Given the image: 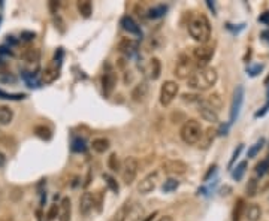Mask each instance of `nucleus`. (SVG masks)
Here are the masks:
<instances>
[{
	"label": "nucleus",
	"instance_id": "obj_1",
	"mask_svg": "<svg viewBox=\"0 0 269 221\" xmlns=\"http://www.w3.org/2000/svg\"><path fill=\"white\" fill-rule=\"evenodd\" d=\"M188 33L193 40H196L201 45H207L211 39V22L208 17L204 14L194 15L188 22Z\"/></svg>",
	"mask_w": 269,
	"mask_h": 221
},
{
	"label": "nucleus",
	"instance_id": "obj_2",
	"mask_svg": "<svg viewBox=\"0 0 269 221\" xmlns=\"http://www.w3.org/2000/svg\"><path fill=\"white\" fill-rule=\"evenodd\" d=\"M217 80H218L217 70L208 66L204 69L194 70V73L188 78V87L198 91H207L217 84Z\"/></svg>",
	"mask_w": 269,
	"mask_h": 221
},
{
	"label": "nucleus",
	"instance_id": "obj_3",
	"mask_svg": "<svg viewBox=\"0 0 269 221\" xmlns=\"http://www.w3.org/2000/svg\"><path fill=\"white\" fill-rule=\"evenodd\" d=\"M202 135H204V129L201 126V122L193 118L184 121V124L181 126V130H180V136L183 142L187 145L199 143V141L202 139Z\"/></svg>",
	"mask_w": 269,
	"mask_h": 221
},
{
	"label": "nucleus",
	"instance_id": "obj_4",
	"mask_svg": "<svg viewBox=\"0 0 269 221\" xmlns=\"http://www.w3.org/2000/svg\"><path fill=\"white\" fill-rule=\"evenodd\" d=\"M194 59L190 57L188 54L183 53L178 57L175 70H174V75L178 80H188L193 73H194V67H196V61H193Z\"/></svg>",
	"mask_w": 269,
	"mask_h": 221
},
{
	"label": "nucleus",
	"instance_id": "obj_5",
	"mask_svg": "<svg viewBox=\"0 0 269 221\" xmlns=\"http://www.w3.org/2000/svg\"><path fill=\"white\" fill-rule=\"evenodd\" d=\"M138 160L135 157H126L121 163V178H123V182L130 185L133 184L135 178H136V174H138Z\"/></svg>",
	"mask_w": 269,
	"mask_h": 221
},
{
	"label": "nucleus",
	"instance_id": "obj_6",
	"mask_svg": "<svg viewBox=\"0 0 269 221\" xmlns=\"http://www.w3.org/2000/svg\"><path fill=\"white\" fill-rule=\"evenodd\" d=\"M178 91H180V87L175 81H165L160 88V105L169 106L174 102Z\"/></svg>",
	"mask_w": 269,
	"mask_h": 221
},
{
	"label": "nucleus",
	"instance_id": "obj_7",
	"mask_svg": "<svg viewBox=\"0 0 269 221\" xmlns=\"http://www.w3.org/2000/svg\"><path fill=\"white\" fill-rule=\"evenodd\" d=\"M214 57V48L208 45H199L193 48V59L196 60V66L199 69L208 67V63Z\"/></svg>",
	"mask_w": 269,
	"mask_h": 221
},
{
	"label": "nucleus",
	"instance_id": "obj_8",
	"mask_svg": "<svg viewBox=\"0 0 269 221\" xmlns=\"http://www.w3.org/2000/svg\"><path fill=\"white\" fill-rule=\"evenodd\" d=\"M162 169L167 175H181L186 174L188 166L183 160H165L162 163Z\"/></svg>",
	"mask_w": 269,
	"mask_h": 221
},
{
	"label": "nucleus",
	"instance_id": "obj_9",
	"mask_svg": "<svg viewBox=\"0 0 269 221\" xmlns=\"http://www.w3.org/2000/svg\"><path fill=\"white\" fill-rule=\"evenodd\" d=\"M242 102H244V87L238 85L233 93V100H232V108H230V122H235L236 118L239 117Z\"/></svg>",
	"mask_w": 269,
	"mask_h": 221
},
{
	"label": "nucleus",
	"instance_id": "obj_10",
	"mask_svg": "<svg viewBox=\"0 0 269 221\" xmlns=\"http://www.w3.org/2000/svg\"><path fill=\"white\" fill-rule=\"evenodd\" d=\"M157 172H153V174H148L145 178H142L138 184V191L141 194H148L151 193L156 187H157Z\"/></svg>",
	"mask_w": 269,
	"mask_h": 221
},
{
	"label": "nucleus",
	"instance_id": "obj_11",
	"mask_svg": "<svg viewBox=\"0 0 269 221\" xmlns=\"http://www.w3.org/2000/svg\"><path fill=\"white\" fill-rule=\"evenodd\" d=\"M117 87V73L114 70H108L102 75V90L106 97H109Z\"/></svg>",
	"mask_w": 269,
	"mask_h": 221
},
{
	"label": "nucleus",
	"instance_id": "obj_12",
	"mask_svg": "<svg viewBox=\"0 0 269 221\" xmlns=\"http://www.w3.org/2000/svg\"><path fill=\"white\" fill-rule=\"evenodd\" d=\"M120 26L123 27V30L129 32L130 35H135V36H142V32L139 29V26L135 22V20L129 15H124V17H121L120 20Z\"/></svg>",
	"mask_w": 269,
	"mask_h": 221
},
{
	"label": "nucleus",
	"instance_id": "obj_13",
	"mask_svg": "<svg viewBox=\"0 0 269 221\" xmlns=\"http://www.w3.org/2000/svg\"><path fill=\"white\" fill-rule=\"evenodd\" d=\"M199 114L205 121L211 122V124H217L218 122V112L215 109H212L209 105H207L205 100L199 105Z\"/></svg>",
	"mask_w": 269,
	"mask_h": 221
},
{
	"label": "nucleus",
	"instance_id": "obj_14",
	"mask_svg": "<svg viewBox=\"0 0 269 221\" xmlns=\"http://www.w3.org/2000/svg\"><path fill=\"white\" fill-rule=\"evenodd\" d=\"M138 50V42L132 38H123L118 42V51L121 54L132 56Z\"/></svg>",
	"mask_w": 269,
	"mask_h": 221
},
{
	"label": "nucleus",
	"instance_id": "obj_15",
	"mask_svg": "<svg viewBox=\"0 0 269 221\" xmlns=\"http://www.w3.org/2000/svg\"><path fill=\"white\" fill-rule=\"evenodd\" d=\"M94 208V198H93V193L90 191H85L83 196H81V199H80V212L87 217L91 209Z\"/></svg>",
	"mask_w": 269,
	"mask_h": 221
},
{
	"label": "nucleus",
	"instance_id": "obj_16",
	"mask_svg": "<svg viewBox=\"0 0 269 221\" xmlns=\"http://www.w3.org/2000/svg\"><path fill=\"white\" fill-rule=\"evenodd\" d=\"M146 94H148V84H146L145 81H142V82H139V84H136V85L133 87L130 97H132L133 102L141 103V102L145 100Z\"/></svg>",
	"mask_w": 269,
	"mask_h": 221
},
{
	"label": "nucleus",
	"instance_id": "obj_17",
	"mask_svg": "<svg viewBox=\"0 0 269 221\" xmlns=\"http://www.w3.org/2000/svg\"><path fill=\"white\" fill-rule=\"evenodd\" d=\"M59 221H70L72 218V202L69 198H63L59 203Z\"/></svg>",
	"mask_w": 269,
	"mask_h": 221
},
{
	"label": "nucleus",
	"instance_id": "obj_18",
	"mask_svg": "<svg viewBox=\"0 0 269 221\" xmlns=\"http://www.w3.org/2000/svg\"><path fill=\"white\" fill-rule=\"evenodd\" d=\"M59 75H60L59 67L54 66V64H50L48 67H45V70L42 72V82L43 84H51L59 78Z\"/></svg>",
	"mask_w": 269,
	"mask_h": 221
},
{
	"label": "nucleus",
	"instance_id": "obj_19",
	"mask_svg": "<svg viewBox=\"0 0 269 221\" xmlns=\"http://www.w3.org/2000/svg\"><path fill=\"white\" fill-rule=\"evenodd\" d=\"M130 208H132L130 202L126 201L123 205H121V206L112 214V217L109 218V221H126L127 217H129V214H130Z\"/></svg>",
	"mask_w": 269,
	"mask_h": 221
},
{
	"label": "nucleus",
	"instance_id": "obj_20",
	"mask_svg": "<svg viewBox=\"0 0 269 221\" xmlns=\"http://www.w3.org/2000/svg\"><path fill=\"white\" fill-rule=\"evenodd\" d=\"M109 146H111V142H109V139H106V138H96V139H93V142H91V148H93V151L99 153V154L106 153V151L109 150Z\"/></svg>",
	"mask_w": 269,
	"mask_h": 221
},
{
	"label": "nucleus",
	"instance_id": "obj_21",
	"mask_svg": "<svg viewBox=\"0 0 269 221\" xmlns=\"http://www.w3.org/2000/svg\"><path fill=\"white\" fill-rule=\"evenodd\" d=\"M22 59L24 61H27L30 64H38L41 59V51L38 48H27V50L22 53Z\"/></svg>",
	"mask_w": 269,
	"mask_h": 221
},
{
	"label": "nucleus",
	"instance_id": "obj_22",
	"mask_svg": "<svg viewBox=\"0 0 269 221\" xmlns=\"http://www.w3.org/2000/svg\"><path fill=\"white\" fill-rule=\"evenodd\" d=\"M215 135H217V130L208 129V130L202 135V139L199 141V146H201V148H204V150L209 148V145H212V142H214Z\"/></svg>",
	"mask_w": 269,
	"mask_h": 221
},
{
	"label": "nucleus",
	"instance_id": "obj_23",
	"mask_svg": "<svg viewBox=\"0 0 269 221\" xmlns=\"http://www.w3.org/2000/svg\"><path fill=\"white\" fill-rule=\"evenodd\" d=\"M14 112L9 106H0V126H8L12 122Z\"/></svg>",
	"mask_w": 269,
	"mask_h": 221
},
{
	"label": "nucleus",
	"instance_id": "obj_24",
	"mask_svg": "<svg viewBox=\"0 0 269 221\" xmlns=\"http://www.w3.org/2000/svg\"><path fill=\"white\" fill-rule=\"evenodd\" d=\"M244 212H246V202H244L242 198H239V199H236L235 206H233V212H232L233 221H241Z\"/></svg>",
	"mask_w": 269,
	"mask_h": 221
},
{
	"label": "nucleus",
	"instance_id": "obj_25",
	"mask_svg": "<svg viewBox=\"0 0 269 221\" xmlns=\"http://www.w3.org/2000/svg\"><path fill=\"white\" fill-rule=\"evenodd\" d=\"M246 217H247L248 221H259L260 217H262V209H260V206L256 205V203L250 205V206L246 209Z\"/></svg>",
	"mask_w": 269,
	"mask_h": 221
},
{
	"label": "nucleus",
	"instance_id": "obj_26",
	"mask_svg": "<svg viewBox=\"0 0 269 221\" xmlns=\"http://www.w3.org/2000/svg\"><path fill=\"white\" fill-rule=\"evenodd\" d=\"M160 73H162V63L157 57H153L150 60V77H151V80H159Z\"/></svg>",
	"mask_w": 269,
	"mask_h": 221
},
{
	"label": "nucleus",
	"instance_id": "obj_27",
	"mask_svg": "<svg viewBox=\"0 0 269 221\" xmlns=\"http://www.w3.org/2000/svg\"><path fill=\"white\" fill-rule=\"evenodd\" d=\"M77 8H78V12L84 17V18H88L93 12V5L88 0H80L77 3Z\"/></svg>",
	"mask_w": 269,
	"mask_h": 221
},
{
	"label": "nucleus",
	"instance_id": "obj_28",
	"mask_svg": "<svg viewBox=\"0 0 269 221\" xmlns=\"http://www.w3.org/2000/svg\"><path fill=\"white\" fill-rule=\"evenodd\" d=\"M35 135H36L38 138L43 139V141H50V139L53 138L51 129L46 127V126H43V124H39V126L35 127Z\"/></svg>",
	"mask_w": 269,
	"mask_h": 221
},
{
	"label": "nucleus",
	"instance_id": "obj_29",
	"mask_svg": "<svg viewBox=\"0 0 269 221\" xmlns=\"http://www.w3.org/2000/svg\"><path fill=\"white\" fill-rule=\"evenodd\" d=\"M205 103L209 105L212 109L218 111L220 108H222V97H220L218 93H214V94H211V96L207 97V99H205Z\"/></svg>",
	"mask_w": 269,
	"mask_h": 221
},
{
	"label": "nucleus",
	"instance_id": "obj_30",
	"mask_svg": "<svg viewBox=\"0 0 269 221\" xmlns=\"http://www.w3.org/2000/svg\"><path fill=\"white\" fill-rule=\"evenodd\" d=\"M0 82L2 84H14L17 82V78L14 73H11L9 70H0Z\"/></svg>",
	"mask_w": 269,
	"mask_h": 221
},
{
	"label": "nucleus",
	"instance_id": "obj_31",
	"mask_svg": "<svg viewBox=\"0 0 269 221\" xmlns=\"http://www.w3.org/2000/svg\"><path fill=\"white\" fill-rule=\"evenodd\" d=\"M93 198H94V208L97 212H102V206H103V191L102 190H97L96 193H93Z\"/></svg>",
	"mask_w": 269,
	"mask_h": 221
},
{
	"label": "nucleus",
	"instance_id": "obj_32",
	"mask_svg": "<svg viewBox=\"0 0 269 221\" xmlns=\"http://www.w3.org/2000/svg\"><path fill=\"white\" fill-rule=\"evenodd\" d=\"M26 97V94L22 93H6L3 90H0V99H8V100H21Z\"/></svg>",
	"mask_w": 269,
	"mask_h": 221
},
{
	"label": "nucleus",
	"instance_id": "obj_33",
	"mask_svg": "<svg viewBox=\"0 0 269 221\" xmlns=\"http://www.w3.org/2000/svg\"><path fill=\"white\" fill-rule=\"evenodd\" d=\"M108 167L112 170V172H118L121 170V163L118 160V156L115 153H112L109 157H108Z\"/></svg>",
	"mask_w": 269,
	"mask_h": 221
},
{
	"label": "nucleus",
	"instance_id": "obj_34",
	"mask_svg": "<svg viewBox=\"0 0 269 221\" xmlns=\"http://www.w3.org/2000/svg\"><path fill=\"white\" fill-rule=\"evenodd\" d=\"M178 185H180V182H178L177 180L169 178V180H166V181H165V184H163L162 190H163V193H170V191L177 190V188H178Z\"/></svg>",
	"mask_w": 269,
	"mask_h": 221
},
{
	"label": "nucleus",
	"instance_id": "obj_35",
	"mask_svg": "<svg viewBox=\"0 0 269 221\" xmlns=\"http://www.w3.org/2000/svg\"><path fill=\"white\" fill-rule=\"evenodd\" d=\"M166 11H167V6H165V5H159V6H154V8H151V9H150L148 17H150V18H160L162 15H165V14H166Z\"/></svg>",
	"mask_w": 269,
	"mask_h": 221
},
{
	"label": "nucleus",
	"instance_id": "obj_36",
	"mask_svg": "<svg viewBox=\"0 0 269 221\" xmlns=\"http://www.w3.org/2000/svg\"><path fill=\"white\" fill-rule=\"evenodd\" d=\"M257 188H259V184H257V180L256 178H251L246 187V191L248 194V198H254V196L257 194Z\"/></svg>",
	"mask_w": 269,
	"mask_h": 221
},
{
	"label": "nucleus",
	"instance_id": "obj_37",
	"mask_svg": "<svg viewBox=\"0 0 269 221\" xmlns=\"http://www.w3.org/2000/svg\"><path fill=\"white\" fill-rule=\"evenodd\" d=\"M72 151L73 153H81L85 151V141L81 138H75L72 142Z\"/></svg>",
	"mask_w": 269,
	"mask_h": 221
},
{
	"label": "nucleus",
	"instance_id": "obj_38",
	"mask_svg": "<svg viewBox=\"0 0 269 221\" xmlns=\"http://www.w3.org/2000/svg\"><path fill=\"white\" fill-rule=\"evenodd\" d=\"M246 169H247V161H241V163L236 166V169L233 170V178H235L236 181H239V180L242 178V175L246 174Z\"/></svg>",
	"mask_w": 269,
	"mask_h": 221
},
{
	"label": "nucleus",
	"instance_id": "obj_39",
	"mask_svg": "<svg viewBox=\"0 0 269 221\" xmlns=\"http://www.w3.org/2000/svg\"><path fill=\"white\" fill-rule=\"evenodd\" d=\"M268 170H269V156H268L265 160H262V161L257 164V167H256V172H257V175H259V177L265 175Z\"/></svg>",
	"mask_w": 269,
	"mask_h": 221
},
{
	"label": "nucleus",
	"instance_id": "obj_40",
	"mask_svg": "<svg viewBox=\"0 0 269 221\" xmlns=\"http://www.w3.org/2000/svg\"><path fill=\"white\" fill-rule=\"evenodd\" d=\"M263 143H265V139L263 138H260V141H257L251 148H250V151H248V157L251 159V157H254V156H257V153L263 148Z\"/></svg>",
	"mask_w": 269,
	"mask_h": 221
},
{
	"label": "nucleus",
	"instance_id": "obj_41",
	"mask_svg": "<svg viewBox=\"0 0 269 221\" xmlns=\"http://www.w3.org/2000/svg\"><path fill=\"white\" fill-rule=\"evenodd\" d=\"M103 180L106 181V184H108V187L114 191V193H118V184H117V181L111 177V175H106V174H103Z\"/></svg>",
	"mask_w": 269,
	"mask_h": 221
},
{
	"label": "nucleus",
	"instance_id": "obj_42",
	"mask_svg": "<svg viewBox=\"0 0 269 221\" xmlns=\"http://www.w3.org/2000/svg\"><path fill=\"white\" fill-rule=\"evenodd\" d=\"M48 220H54L56 217H59V205L57 203H54V205H51V208H50V211H48Z\"/></svg>",
	"mask_w": 269,
	"mask_h": 221
},
{
	"label": "nucleus",
	"instance_id": "obj_43",
	"mask_svg": "<svg viewBox=\"0 0 269 221\" xmlns=\"http://www.w3.org/2000/svg\"><path fill=\"white\" fill-rule=\"evenodd\" d=\"M242 148H244V146L242 145H238V148L233 151V156H232V159H230V163H229V167H232L233 166V163H235V160L239 157V154H241V151H242Z\"/></svg>",
	"mask_w": 269,
	"mask_h": 221
},
{
	"label": "nucleus",
	"instance_id": "obj_44",
	"mask_svg": "<svg viewBox=\"0 0 269 221\" xmlns=\"http://www.w3.org/2000/svg\"><path fill=\"white\" fill-rule=\"evenodd\" d=\"M262 69H263V66H262V64H257V66H254V67L248 69V73H250L251 77H256L257 73H260V72H262Z\"/></svg>",
	"mask_w": 269,
	"mask_h": 221
},
{
	"label": "nucleus",
	"instance_id": "obj_45",
	"mask_svg": "<svg viewBox=\"0 0 269 221\" xmlns=\"http://www.w3.org/2000/svg\"><path fill=\"white\" fill-rule=\"evenodd\" d=\"M35 33H32V32H24L22 35H21V38H22V40H32V39H35Z\"/></svg>",
	"mask_w": 269,
	"mask_h": 221
},
{
	"label": "nucleus",
	"instance_id": "obj_46",
	"mask_svg": "<svg viewBox=\"0 0 269 221\" xmlns=\"http://www.w3.org/2000/svg\"><path fill=\"white\" fill-rule=\"evenodd\" d=\"M215 170H217V166H215V164H214V166H211V167H209V170H208V174L204 177V181H208V180H209V177L215 174Z\"/></svg>",
	"mask_w": 269,
	"mask_h": 221
},
{
	"label": "nucleus",
	"instance_id": "obj_47",
	"mask_svg": "<svg viewBox=\"0 0 269 221\" xmlns=\"http://www.w3.org/2000/svg\"><path fill=\"white\" fill-rule=\"evenodd\" d=\"M59 6H60V3H59V2H50V9H51V12H53V14H57Z\"/></svg>",
	"mask_w": 269,
	"mask_h": 221
},
{
	"label": "nucleus",
	"instance_id": "obj_48",
	"mask_svg": "<svg viewBox=\"0 0 269 221\" xmlns=\"http://www.w3.org/2000/svg\"><path fill=\"white\" fill-rule=\"evenodd\" d=\"M268 111H269V102H268V103H266V105H265V106L262 108V111L256 112V117H262V115H265V114H266Z\"/></svg>",
	"mask_w": 269,
	"mask_h": 221
},
{
	"label": "nucleus",
	"instance_id": "obj_49",
	"mask_svg": "<svg viewBox=\"0 0 269 221\" xmlns=\"http://www.w3.org/2000/svg\"><path fill=\"white\" fill-rule=\"evenodd\" d=\"M259 21L265 22V24H269V12H265L262 17H259Z\"/></svg>",
	"mask_w": 269,
	"mask_h": 221
},
{
	"label": "nucleus",
	"instance_id": "obj_50",
	"mask_svg": "<svg viewBox=\"0 0 269 221\" xmlns=\"http://www.w3.org/2000/svg\"><path fill=\"white\" fill-rule=\"evenodd\" d=\"M0 221H15V218L12 215H2L0 217Z\"/></svg>",
	"mask_w": 269,
	"mask_h": 221
},
{
	"label": "nucleus",
	"instance_id": "obj_51",
	"mask_svg": "<svg viewBox=\"0 0 269 221\" xmlns=\"http://www.w3.org/2000/svg\"><path fill=\"white\" fill-rule=\"evenodd\" d=\"M157 221H174V218H172V215H163Z\"/></svg>",
	"mask_w": 269,
	"mask_h": 221
},
{
	"label": "nucleus",
	"instance_id": "obj_52",
	"mask_svg": "<svg viewBox=\"0 0 269 221\" xmlns=\"http://www.w3.org/2000/svg\"><path fill=\"white\" fill-rule=\"evenodd\" d=\"M0 54H8V56H12V51H8V48H5V46H0Z\"/></svg>",
	"mask_w": 269,
	"mask_h": 221
},
{
	"label": "nucleus",
	"instance_id": "obj_53",
	"mask_svg": "<svg viewBox=\"0 0 269 221\" xmlns=\"http://www.w3.org/2000/svg\"><path fill=\"white\" fill-rule=\"evenodd\" d=\"M5 163H6V157H5L3 153H0V167H3Z\"/></svg>",
	"mask_w": 269,
	"mask_h": 221
}]
</instances>
